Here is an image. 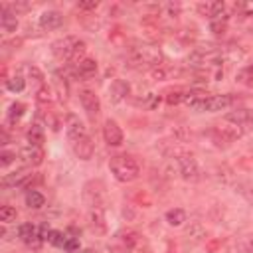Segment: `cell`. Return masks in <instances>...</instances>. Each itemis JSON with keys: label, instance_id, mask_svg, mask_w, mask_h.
Listing matches in <instances>:
<instances>
[{"label": "cell", "instance_id": "cell-1", "mask_svg": "<svg viewBox=\"0 0 253 253\" xmlns=\"http://www.w3.org/2000/svg\"><path fill=\"white\" fill-rule=\"evenodd\" d=\"M109 168L113 172V176L119 180V182H132L138 178L140 174V166L138 162L132 158V156H126V154H117L109 160Z\"/></svg>", "mask_w": 253, "mask_h": 253}, {"label": "cell", "instance_id": "cell-2", "mask_svg": "<svg viewBox=\"0 0 253 253\" xmlns=\"http://www.w3.org/2000/svg\"><path fill=\"white\" fill-rule=\"evenodd\" d=\"M51 51L59 61H71L85 51V42L75 36H65L51 43Z\"/></svg>", "mask_w": 253, "mask_h": 253}, {"label": "cell", "instance_id": "cell-3", "mask_svg": "<svg viewBox=\"0 0 253 253\" xmlns=\"http://www.w3.org/2000/svg\"><path fill=\"white\" fill-rule=\"evenodd\" d=\"M176 164L180 168V174L184 180H190V182H196L202 178V168L198 166L196 158L192 154H180L176 156Z\"/></svg>", "mask_w": 253, "mask_h": 253}, {"label": "cell", "instance_id": "cell-4", "mask_svg": "<svg viewBox=\"0 0 253 253\" xmlns=\"http://www.w3.org/2000/svg\"><path fill=\"white\" fill-rule=\"evenodd\" d=\"M132 61L146 67H156L160 65V53L150 45H140L132 49Z\"/></svg>", "mask_w": 253, "mask_h": 253}, {"label": "cell", "instance_id": "cell-5", "mask_svg": "<svg viewBox=\"0 0 253 253\" xmlns=\"http://www.w3.org/2000/svg\"><path fill=\"white\" fill-rule=\"evenodd\" d=\"M65 130H67V138H69L71 144L77 142V140H81V138H85V136H89V134H87V128L83 126V123H81L79 117H75V115H67Z\"/></svg>", "mask_w": 253, "mask_h": 253}, {"label": "cell", "instance_id": "cell-6", "mask_svg": "<svg viewBox=\"0 0 253 253\" xmlns=\"http://www.w3.org/2000/svg\"><path fill=\"white\" fill-rule=\"evenodd\" d=\"M103 138H105V142L109 146L123 144V130H121V126H119L117 121H113V119H107L105 121V125H103Z\"/></svg>", "mask_w": 253, "mask_h": 253}, {"label": "cell", "instance_id": "cell-7", "mask_svg": "<svg viewBox=\"0 0 253 253\" xmlns=\"http://www.w3.org/2000/svg\"><path fill=\"white\" fill-rule=\"evenodd\" d=\"M79 101H81V105H83V109L87 111L89 117H97V115H99V111H101V101H99V97H97L93 91H89V89L79 91Z\"/></svg>", "mask_w": 253, "mask_h": 253}, {"label": "cell", "instance_id": "cell-8", "mask_svg": "<svg viewBox=\"0 0 253 253\" xmlns=\"http://www.w3.org/2000/svg\"><path fill=\"white\" fill-rule=\"evenodd\" d=\"M18 237H20L24 243L34 245V247H38L40 241H43V239L40 237V229H38L34 223H20V225H18Z\"/></svg>", "mask_w": 253, "mask_h": 253}, {"label": "cell", "instance_id": "cell-9", "mask_svg": "<svg viewBox=\"0 0 253 253\" xmlns=\"http://www.w3.org/2000/svg\"><path fill=\"white\" fill-rule=\"evenodd\" d=\"M231 103H233V97L231 95H211V97L206 99L204 111H210V113L225 111L227 107H231Z\"/></svg>", "mask_w": 253, "mask_h": 253}, {"label": "cell", "instance_id": "cell-10", "mask_svg": "<svg viewBox=\"0 0 253 253\" xmlns=\"http://www.w3.org/2000/svg\"><path fill=\"white\" fill-rule=\"evenodd\" d=\"M20 158H22L24 164H28V166H38V164H42V160H43V150H42V146H32V144H28V146H24V148L20 150Z\"/></svg>", "mask_w": 253, "mask_h": 253}, {"label": "cell", "instance_id": "cell-11", "mask_svg": "<svg viewBox=\"0 0 253 253\" xmlns=\"http://www.w3.org/2000/svg\"><path fill=\"white\" fill-rule=\"evenodd\" d=\"M71 148H73L75 156H77V158H81V160H89V158L93 156V152H95V146H93L91 136H85V138H81V140L73 142V144H71Z\"/></svg>", "mask_w": 253, "mask_h": 253}, {"label": "cell", "instance_id": "cell-12", "mask_svg": "<svg viewBox=\"0 0 253 253\" xmlns=\"http://www.w3.org/2000/svg\"><path fill=\"white\" fill-rule=\"evenodd\" d=\"M63 24V16L57 12V10H47L40 16V26L43 30H55Z\"/></svg>", "mask_w": 253, "mask_h": 253}, {"label": "cell", "instance_id": "cell-13", "mask_svg": "<svg viewBox=\"0 0 253 253\" xmlns=\"http://www.w3.org/2000/svg\"><path fill=\"white\" fill-rule=\"evenodd\" d=\"M128 91H130V87H128V83L125 79H115L111 83V87H109V97H111L113 103H119L128 95Z\"/></svg>", "mask_w": 253, "mask_h": 253}, {"label": "cell", "instance_id": "cell-14", "mask_svg": "<svg viewBox=\"0 0 253 253\" xmlns=\"http://www.w3.org/2000/svg\"><path fill=\"white\" fill-rule=\"evenodd\" d=\"M0 26L6 34H12L16 32L18 28V18H16V12H12L8 6H2V16H0Z\"/></svg>", "mask_w": 253, "mask_h": 253}, {"label": "cell", "instance_id": "cell-15", "mask_svg": "<svg viewBox=\"0 0 253 253\" xmlns=\"http://www.w3.org/2000/svg\"><path fill=\"white\" fill-rule=\"evenodd\" d=\"M219 134L225 138V140H237L243 132H245V126H239V125H235V123H229V121H225V125L221 126L219 125Z\"/></svg>", "mask_w": 253, "mask_h": 253}, {"label": "cell", "instance_id": "cell-16", "mask_svg": "<svg viewBox=\"0 0 253 253\" xmlns=\"http://www.w3.org/2000/svg\"><path fill=\"white\" fill-rule=\"evenodd\" d=\"M225 121L235 123V125H239V126L251 125V123H253V111H249V109H239V111H233V113L225 115Z\"/></svg>", "mask_w": 253, "mask_h": 253}, {"label": "cell", "instance_id": "cell-17", "mask_svg": "<svg viewBox=\"0 0 253 253\" xmlns=\"http://www.w3.org/2000/svg\"><path fill=\"white\" fill-rule=\"evenodd\" d=\"M95 73H97V61L95 59H91V57L79 59V63H77V75L81 79H91Z\"/></svg>", "mask_w": 253, "mask_h": 253}, {"label": "cell", "instance_id": "cell-18", "mask_svg": "<svg viewBox=\"0 0 253 253\" xmlns=\"http://www.w3.org/2000/svg\"><path fill=\"white\" fill-rule=\"evenodd\" d=\"M30 174L26 172V170H16V172H12V174H6L4 178H2V186L4 188H22V184H24V180L28 178Z\"/></svg>", "mask_w": 253, "mask_h": 253}, {"label": "cell", "instance_id": "cell-19", "mask_svg": "<svg viewBox=\"0 0 253 253\" xmlns=\"http://www.w3.org/2000/svg\"><path fill=\"white\" fill-rule=\"evenodd\" d=\"M26 206L32 208V210H40V208H43V206H45V198H43V194H40L38 190H28V194H26Z\"/></svg>", "mask_w": 253, "mask_h": 253}, {"label": "cell", "instance_id": "cell-20", "mask_svg": "<svg viewBox=\"0 0 253 253\" xmlns=\"http://www.w3.org/2000/svg\"><path fill=\"white\" fill-rule=\"evenodd\" d=\"M43 128L40 126V125H32L30 128H28V142L32 144V146H42L43 144Z\"/></svg>", "mask_w": 253, "mask_h": 253}, {"label": "cell", "instance_id": "cell-21", "mask_svg": "<svg viewBox=\"0 0 253 253\" xmlns=\"http://www.w3.org/2000/svg\"><path fill=\"white\" fill-rule=\"evenodd\" d=\"M166 221H168V225H182L184 221H186V211L182 210V208H174V210H168L166 211Z\"/></svg>", "mask_w": 253, "mask_h": 253}, {"label": "cell", "instance_id": "cell-22", "mask_svg": "<svg viewBox=\"0 0 253 253\" xmlns=\"http://www.w3.org/2000/svg\"><path fill=\"white\" fill-rule=\"evenodd\" d=\"M65 239H67V235L63 233V231H59V229H49V233H47V243L49 245H53V247H63V243H65Z\"/></svg>", "mask_w": 253, "mask_h": 253}, {"label": "cell", "instance_id": "cell-23", "mask_svg": "<svg viewBox=\"0 0 253 253\" xmlns=\"http://www.w3.org/2000/svg\"><path fill=\"white\" fill-rule=\"evenodd\" d=\"M6 87H8L10 91H14V93H20V91L26 87V79L16 73V75H12L10 79H6Z\"/></svg>", "mask_w": 253, "mask_h": 253}, {"label": "cell", "instance_id": "cell-24", "mask_svg": "<svg viewBox=\"0 0 253 253\" xmlns=\"http://www.w3.org/2000/svg\"><path fill=\"white\" fill-rule=\"evenodd\" d=\"M24 111H26V105H24V103H20V101H16V103H12V105H10V109H8V119H10L12 123H16L18 119H22Z\"/></svg>", "mask_w": 253, "mask_h": 253}, {"label": "cell", "instance_id": "cell-25", "mask_svg": "<svg viewBox=\"0 0 253 253\" xmlns=\"http://www.w3.org/2000/svg\"><path fill=\"white\" fill-rule=\"evenodd\" d=\"M16 219V208H12V206H2L0 208V221L2 223H10V221H14Z\"/></svg>", "mask_w": 253, "mask_h": 253}, {"label": "cell", "instance_id": "cell-26", "mask_svg": "<svg viewBox=\"0 0 253 253\" xmlns=\"http://www.w3.org/2000/svg\"><path fill=\"white\" fill-rule=\"evenodd\" d=\"M166 101H168V105H178V103H182V101H184V91H170L168 97H166Z\"/></svg>", "mask_w": 253, "mask_h": 253}, {"label": "cell", "instance_id": "cell-27", "mask_svg": "<svg viewBox=\"0 0 253 253\" xmlns=\"http://www.w3.org/2000/svg\"><path fill=\"white\" fill-rule=\"evenodd\" d=\"M14 158H16V154L14 152H10V150H2L0 152V166H10L12 162H14Z\"/></svg>", "mask_w": 253, "mask_h": 253}, {"label": "cell", "instance_id": "cell-28", "mask_svg": "<svg viewBox=\"0 0 253 253\" xmlns=\"http://www.w3.org/2000/svg\"><path fill=\"white\" fill-rule=\"evenodd\" d=\"M77 249H79V239H77V237H67L65 243H63V251L73 253V251H77Z\"/></svg>", "mask_w": 253, "mask_h": 253}, {"label": "cell", "instance_id": "cell-29", "mask_svg": "<svg viewBox=\"0 0 253 253\" xmlns=\"http://www.w3.org/2000/svg\"><path fill=\"white\" fill-rule=\"evenodd\" d=\"M81 10H95L97 6H99V2H79L77 4Z\"/></svg>", "mask_w": 253, "mask_h": 253}, {"label": "cell", "instance_id": "cell-30", "mask_svg": "<svg viewBox=\"0 0 253 253\" xmlns=\"http://www.w3.org/2000/svg\"><path fill=\"white\" fill-rule=\"evenodd\" d=\"M38 99H40V101H49V89H47V87H42V89L38 91Z\"/></svg>", "mask_w": 253, "mask_h": 253}, {"label": "cell", "instance_id": "cell-31", "mask_svg": "<svg viewBox=\"0 0 253 253\" xmlns=\"http://www.w3.org/2000/svg\"><path fill=\"white\" fill-rule=\"evenodd\" d=\"M243 249H245L247 253H253V235L245 237V241H243Z\"/></svg>", "mask_w": 253, "mask_h": 253}, {"label": "cell", "instance_id": "cell-32", "mask_svg": "<svg viewBox=\"0 0 253 253\" xmlns=\"http://www.w3.org/2000/svg\"><path fill=\"white\" fill-rule=\"evenodd\" d=\"M243 10H245V14H247V16H253V2L243 4Z\"/></svg>", "mask_w": 253, "mask_h": 253}, {"label": "cell", "instance_id": "cell-33", "mask_svg": "<svg viewBox=\"0 0 253 253\" xmlns=\"http://www.w3.org/2000/svg\"><path fill=\"white\" fill-rule=\"evenodd\" d=\"M2 144H8V134L2 130Z\"/></svg>", "mask_w": 253, "mask_h": 253}]
</instances>
